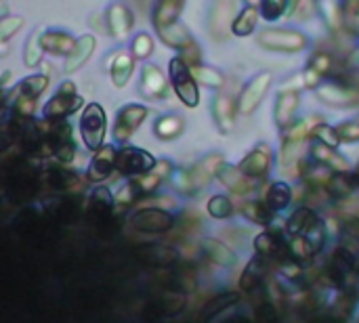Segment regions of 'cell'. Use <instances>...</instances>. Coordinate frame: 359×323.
Segmentation results:
<instances>
[{
  "label": "cell",
  "mask_w": 359,
  "mask_h": 323,
  "mask_svg": "<svg viewBox=\"0 0 359 323\" xmlns=\"http://www.w3.org/2000/svg\"><path fill=\"white\" fill-rule=\"evenodd\" d=\"M170 80H172V86H175L177 97L185 105L196 107L198 105V99H200L198 84H196V80H194V76L187 69V63L183 59H172L170 61Z\"/></svg>",
  "instance_id": "1"
},
{
  "label": "cell",
  "mask_w": 359,
  "mask_h": 323,
  "mask_svg": "<svg viewBox=\"0 0 359 323\" xmlns=\"http://www.w3.org/2000/svg\"><path fill=\"white\" fill-rule=\"evenodd\" d=\"M80 130H82V139L90 149H99L105 137V111L101 109V105L90 103L86 105L82 120H80Z\"/></svg>",
  "instance_id": "2"
},
{
  "label": "cell",
  "mask_w": 359,
  "mask_h": 323,
  "mask_svg": "<svg viewBox=\"0 0 359 323\" xmlns=\"http://www.w3.org/2000/svg\"><path fill=\"white\" fill-rule=\"evenodd\" d=\"M156 166V160L143 151V149H137V147H126L118 153L116 158V168L122 172V174H128V177H143V174H149Z\"/></svg>",
  "instance_id": "3"
},
{
  "label": "cell",
  "mask_w": 359,
  "mask_h": 323,
  "mask_svg": "<svg viewBox=\"0 0 359 323\" xmlns=\"http://www.w3.org/2000/svg\"><path fill=\"white\" fill-rule=\"evenodd\" d=\"M130 223L141 233H166L172 229L175 219L160 208H145V210H139Z\"/></svg>",
  "instance_id": "4"
},
{
  "label": "cell",
  "mask_w": 359,
  "mask_h": 323,
  "mask_svg": "<svg viewBox=\"0 0 359 323\" xmlns=\"http://www.w3.org/2000/svg\"><path fill=\"white\" fill-rule=\"evenodd\" d=\"M80 105H82V99L76 95L74 84L72 82H65L63 88L44 105V118L46 120H59V118L76 111Z\"/></svg>",
  "instance_id": "5"
},
{
  "label": "cell",
  "mask_w": 359,
  "mask_h": 323,
  "mask_svg": "<svg viewBox=\"0 0 359 323\" xmlns=\"http://www.w3.org/2000/svg\"><path fill=\"white\" fill-rule=\"evenodd\" d=\"M261 44L267 48H276V50H301L307 44V38L294 29H269L261 34Z\"/></svg>",
  "instance_id": "6"
},
{
  "label": "cell",
  "mask_w": 359,
  "mask_h": 323,
  "mask_svg": "<svg viewBox=\"0 0 359 323\" xmlns=\"http://www.w3.org/2000/svg\"><path fill=\"white\" fill-rule=\"evenodd\" d=\"M269 84H271V74L269 71H261L259 76H255L246 84V88L242 90V95H240V103H238L240 114H250L261 103V99L267 92Z\"/></svg>",
  "instance_id": "7"
},
{
  "label": "cell",
  "mask_w": 359,
  "mask_h": 323,
  "mask_svg": "<svg viewBox=\"0 0 359 323\" xmlns=\"http://www.w3.org/2000/svg\"><path fill=\"white\" fill-rule=\"evenodd\" d=\"M147 116V109L143 105H126L120 109L118 120H116V139L118 141H126L143 122V118Z\"/></svg>",
  "instance_id": "8"
},
{
  "label": "cell",
  "mask_w": 359,
  "mask_h": 323,
  "mask_svg": "<svg viewBox=\"0 0 359 323\" xmlns=\"http://www.w3.org/2000/svg\"><path fill=\"white\" fill-rule=\"evenodd\" d=\"M137 259L147 267H170L179 261V254L168 246L151 244V246H141L137 250Z\"/></svg>",
  "instance_id": "9"
},
{
  "label": "cell",
  "mask_w": 359,
  "mask_h": 323,
  "mask_svg": "<svg viewBox=\"0 0 359 323\" xmlns=\"http://www.w3.org/2000/svg\"><path fill=\"white\" fill-rule=\"evenodd\" d=\"M217 177H219V181H221L227 189H231V191H233V193H238V195L250 193V191L255 189L252 179H250V177H246L240 168H233V166L223 164V166L219 168Z\"/></svg>",
  "instance_id": "10"
},
{
  "label": "cell",
  "mask_w": 359,
  "mask_h": 323,
  "mask_svg": "<svg viewBox=\"0 0 359 323\" xmlns=\"http://www.w3.org/2000/svg\"><path fill=\"white\" fill-rule=\"evenodd\" d=\"M116 158L118 153L114 151V147H103L90 162L88 166V181L93 183H101L109 177L111 168H116Z\"/></svg>",
  "instance_id": "11"
},
{
  "label": "cell",
  "mask_w": 359,
  "mask_h": 323,
  "mask_svg": "<svg viewBox=\"0 0 359 323\" xmlns=\"http://www.w3.org/2000/svg\"><path fill=\"white\" fill-rule=\"evenodd\" d=\"M355 269V256L347 248H337L334 256L330 261V275L337 286H343V282L353 273Z\"/></svg>",
  "instance_id": "12"
},
{
  "label": "cell",
  "mask_w": 359,
  "mask_h": 323,
  "mask_svg": "<svg viewBox=\"0 0 359 323\" xmlns=\"http://www.w3.org/2000/svg\"><path fill=\"white\" fill-rule=\"evenodd\" d=\"M318 95L322 101H326L330 105H355L359 103L358 90L341 86V84H324L318 88Z\"/></svg>",
  "instance_id": "13"
},
{
  "label": "cell",
  "mask_w": 359,
  "mask_h": 323,
  "mask_svg": "<svg viewBox=\"0 0 359 323\" xmlns=\"http://www.w3.org/2000/svg\"><path fill=\"white\" fill-rule=\"evenodd\" d=\"M271 168V153L265 149H255L252 153H248L244 158V162L240 164V170L246 177H263L267 170Z\"/></svg>",
  "instance_id": "14"
},
{
  "label": "cell",
  "mask_w": 359,
  "mask_h": 323,
  "mask_svg": "<svg viewBox=\"0 0 359 323\" xmlns=\"http://www.w3.org/2000/svg\"><path fill=\"white\" fill-rule=\"evenodd\" d=\"M318 217H316V212L313 210H309V208H299L292 217H290V221H288V233L292 235V238H305L316 225H318Z\"/></svg>",
  "instance_id": "15"
},
{
  "label": "cell",
  "mask_w": 359,
  "mask_h": 323,
  "mask_svg": "<svg viewBox=\"0 0 359 323\" xmlns=\"http://www.w3.org/2000/svg\"><path fill=\"white\" fill-rule=\"evenodd\" d=\"M202 250H204V254H206L212 263H217V265H221V267H231V265L236 263V254H233L223 242H219V240L204 238V240H202Z\"/></svg>",
  "instance_id": "16"
},
{
  "label": "cell",
  "mask_w": 359,
  "mask_h": 323,
  "mask_svg": "<svg viewBox=\"0 0 359 323\" xmlns=\"http://www.w3.org/2000/svg\"><path fill=\"white\" fill-rule=\"evenodd\" d=\"M78 40H74L69 34L63 32H48L42 36V48L55 55H72Z\"/></svg>",
  "instance_id": "17"
},
{
  "label": "cell",
  "mask_w": 359,
  "mask_h": 323,
  "mask_svg": "<svg viewBox=\"0 0 359 323\" xmlns=\"http://www.w3.org/2000/svg\"><path fill=\"white\" fill-rule=\"evenodd\" d=\"M93 50H95V38H93V36H82V38L76 42L72 55L67 57L65 69H67V71H76L78 67H82V65L88 61V57L93 55Z\"/></svg>",
  "instance_id": "18"
},
{
  "label": "cell",
  "mask_w": 359,
  "mask_h": 323,
  "mask_svg": "<svg viewBox=\"0 0 359 323\" xmlns=\"http://www.w3.org/2000/svg\"><path fill=\"white\" fill-rule=\"evenodd\" d=\"M183 6H185L183 2L162 0V2L156 6V11H154V21H156V25H158V29L177 23V17H179V13L183 11Z\"/></svg>",
  "instance_id": "19"
},
{
  "label": "cell",
  "mask_w": 359,
  "mask_h": 323,
  "mask_svg": "<svg viewBox=\"0 0 359 323\" xmlns=\"http://www.w3.org/2000/svg\"><path fill=\"white\" fill-rule=\"evenodd\" d=\"M109 29H111V34L114 36H126L128 34V29H130V25H133V15H130V11L126 8V6H122V4H114L111 8H109Z\"/></svg>",
  "instance_id": "20"
},
{
  "label": "cell",
  "mask_w": 359,
  "mask_h": 323,
  "mask_svg": "<svg viewBox=\"0 0 359 323\" xmlns=\"http://www.w3.org/2000/svg\"><path fill=\"white\" fill-rule=\"evenodd\" d=\"M236 303H238V294H233V292L215 296V298L208 301V303L204 305V309L200 311V322L208 323L212 317H217L219 313H223L225 309H229V307L236 305Z\"/></svg>",
  "instance_id": "21"
},
{
  "label": "cell",
  "mask_w": 359,
  "mask_h": 323,
  "mask_svg": "<svg viewBox=\"0 0 359 323\" xmlns=\"http://www.w3.org/2000/svg\"><path fill=\"white\" fill-rule=\"evenodd\" d=\"M355 187H359V174H349V172L337 174V177H332L330 183H328V191H330V195L337 198V200L347 198L349 193H353Z\"/></svg>",
  "instance_id": "22"
},
{
  "label": "cell",
  "mask_w": 359,
  "mask_h": 323,
  "mask_svg": "<svg viewBox=\"0 0 359 323\" xmlns=\"http://www.w3.org/2000/svg\"><path fill=\"white\" fill-rule=\"evenodd\" d=\"M297 107H299V92L297 90H292V92L290 90H284L280 95V99H278V105H276V118H278V122L282 126L288 124L292 120Z\"/></svg>",
  "instance_id": "23"
},
{
  "label": "cell",
  "mask_w": 359,
  "mask_h": 323,
  "mask_svg": "<svg viewBox=\"0 0 359 323\" xmlns=\"http://www.w3.org/2000/svg\"><path fill=\"white\" fill-rule=\"evenodd\" d=\"M160 36H162V40H164L168 46L187 48L189 44H194V40H191L187 27L181 25V23H172V25H168V27H162V29H160Z\"/></svg>",
  "instance_id": "24"
},
{
  "label": "cell",
  "mask_w": 359,
  "mask_h": 323,
  "mask_svg": "<svg viewBox=\"0 0 359 323\" xmlns=\"http://www.w3.org/2000/svg\"><path fill=\"white\" fill-rule=\"evenodd\" d=\"M143 88L151 97H162L166 92L164 74L156 65H145V69H143Z\"/></svg>",
  "instance_id": "25"
},
{
  "label": "cell",
  "mask_w": 359,
  "mask_h": 323,
  "mask_svg": "<svg viewBox=\"0 0 359 323\" xmlns=\"http://www.w3.org/2000/svg\"><path fill=\"white\" fill-rule=\"evenodd\" d=\"M111 208H114V198H111L109 189L97 187V189L93 191V195H90V212H93L97 219L103 221V219L109 217Z\"/></svg>",
  "instance_id": "26"
},
{
  "label": "cell",
  "mask_w": 359,
  "mask_h": 323,
  "mask_svg": "<svg viewBox=\"0 0 359 323\" xmlns=\"http://www.w3.org/2000/svg\"><path fill=\"white\" fill-rule=\"evenodd\" d=\"M263 277H265V263H263V259H255L244 269V273L240 277V286H242V290L250 292L263 282Z\"/></svg>",
  "instance_id": "27"
},
{
  "label": "cell",
  "mask_w": 359,
  "mask_h": 323,
  "mask_svg": "<svg viewBox=\"0 0 359 323\" xmlns=\"http://www.w3.org/2000/svg\"><path fill=\"white\" fill-rule=\"evenodd\" d=\"M133 74V57L128 53H120L116 55L114 59V65H111V80L116 86H124L128 82Z\"/></svg>",
  "instance_id": "28"
},
{
  "label": "cell",
  "mask_w": 359,
  "mask_h": 323,
  "mask_svg": "<svg viewBox=\"0 0 359 323\" xmlns=\"http://www.w3.org/2000/svg\"><path fill=\"white\" fill-rule=\"evenodd\" d=\"M255 248L261 256H273V254H280L284 252V240L278 235V233H261L257 240H255Z\"/></svg>",
  "instance_id": "29"
},
{
  "label": "cell",
  "mask_w": 359,
  "mask_h": 323,
  "mask_svg": "<svg viewBox=\"0 0 359 323\" xmlns=\"http://www.w3.org/2000/svg\"><path fill=\"white\" fill-rule=\"evenodd\" d=\"M292 200V191L286 183H273L267 193V206L271 210H284Z\"/></svg>",
  "instance_id": "30"
},
{
  "label": "cell",
  "mask_w": 359,
  "mask_h": 323,
  "mask_svg": "<svg viewBox=\"0 0 359 323\" xmlns=\"http://www.w3.org/2000/svg\"><path fill=\"white\" fill-rule=\"evenodd\" d=\"M313 156H316L320 162H324V164L337 168L341 174L349 170V162H347L345 158H341L337 151H330V147H326V145H316V147H313Z\"/></svg>",
  "instance_id": "31"
},
{
  "label": "cell",
  "mask_w": 359,
  "mask_h": 323,
  "mask_svg": "<svg viewBox=\"0 0 359 323\" xmlns=\"http://www.w3.org/2000/svg\"><path fill=\"white\" fill-rule=\"evenodd\" d=\"M255 27H257V11H255V6H246V8L233 19V23H231V29H233V34H238V36H248Z\"/></svg>",
  "instance_id": "32"
},
{
  "label": "cell",
  "mask_w": 359,
  "mask_h": 323,
  "mask_svg": "<svg viewBox=\"0 0 359 323\" xmlns=\"http://www.w3.org/2000/svg\"><path fill=\"white\" fill-rule=\"evenodd\" d=\"M215 114H217V122L219 126L229 132L233 128V103L229 97H219L215 103Z\"/></svg>",
  "instance_id": "33"
},
{
  "label": "cell",
  "mask_w": 359,
  "mask_h": 323,
  "mask_svg": "<svg viewBox=\"0 0 359 323\" xmlns=\"http://www.w3.org/2000/svg\"><path fill=\"white\" fill-rule=\"evenodd\" d=\"M221 164V158H217V156H212V158H206L194 172H191V179H194V185H206L208 183V179L212 177V174H217L219 172V166Z\"/></svg>",
  "instance_id": "34"
},
{
  "label": "cell",
  "mask_w": 359,
  "mask_h": 323,
  "mask_svg": "<svg viewBox=\"0 0 359 323\" xmlns=\"http://www.w3.org/2000/svg\"><path fill=\"white\" fill-rule=\"evenodd\" d=\"M236 4L233 2H219L212 13V32H223V27L229 23V17H233Z\"/></svg>",
  "instance_id": "35"
},
{
  "label": "cell",
  "mask_w": 359,
  "mask_h": 323,
  "mask_svg": "<svg viewBox=\"0 0 359 323\" xmlns=\"http://www.w3.org/2000/svg\"><path fill=\"white\" fill-rule=\"evenodd\" d=\"M183 130V122L175 116H168V118H162L158 124H156V135L162 137V139H172L177 135H181Z\"/></svg>",
  "instance_id": "36"
},
{
  "label": "cell",
  "mask_w": 359,
  "mask_h": 323,
  "mask_svg": "<svg viewBox=\"0 0 359 323\" xmlns=\"http://www.w3.org/2000/svg\"><path fill=\"white\" fill-rule=\"evenodd\" d=\"M246 217L259 225H269L271 223V208L263 202H252V204H246L244 208Z\"/></svg>",
  "instance_id": "37"
},
{
  "label": "cell",
  "mask_w": 359,
  "mask_h": 323,
  "mask_svg": "<svg viewBox=\"0 0 359 323\" xmlns=\"http://www.w3.org/2000/svg\"><path fill=\"white\" fill-rule=\"evenodd\" d=\"M46 84H48V78L46 76H29V78H25L21 82V92H23V97H27V99L34 101L46 88Z\"/></svg>",
  "instance_id": "38"
},
{
  "label": "cell",
  "mask_w": 359,
  "mask_h": 323,
  "mask_svg": "<svg viewBox=\"0 0 359 323\" xmlns=\"http://www.w3.org/2000/svg\"><path fill=\"white\" fill-rule=\"evenodd\" d=\"M48 183L55 189H69L72 185L78 183V179H76V174H72V172H67L63 168H53L48 172Z\"/></svg>",
  "instance_id": "39"
},
{
  "label": "cell",
  "mask_w": 359,
  "mask_h": 323,
  "mask_svg": "<svg viewBox=\"0 0 359 323\" xmlns=\"http://www.w3.org/2000/svg\"><path fill=\"white\" fill-rule=\"evenodd\" d=\"M208 212L215 219H229L231 212H233V206H231V202L225 195H215L208 202Z\"/></svg>",
  "instance_id": "40"
},
{
  "label": "cell",
  "mask_w": 359,
  "mask_h": 323,
  "mask_svg": "<svg viewBox=\"0 0 359 323\" xmlns=\"http://www.w3.org/2000/svg\"><path fill=\"white\" fill-rule=\"evenodd\" d=\"M42 36H34L27 40V48H25V65L34 67L40 59H42Z\"/></svg>",
  "instance_id": "41"
},
{
  "label": "cell",
  "mask_w": 359,
  "mask_h": 323,
  "mask_svg": "<svg viewBox=\"0 0 359 323\" xmlns=\"http://www.w3.org/2000/svg\"><path fill=\"white\" fill-rule=\"evenodd\" d=\"M290 252H292V256L297 259V261H309L313 254H316V250H313V246L305 240V238H292V244H290Z\"/></svg>",
  "instance_id": "42"
},
{
  "label": "cell",
  "mask_w": 359,
  "mask_h": 323,
  "mask_svg": "<svg viewBox=\"0 0 359 323\" xmlns=\"http://www.w3.org/2000/svg\"><path fill=\"white\" fill-rule=\"evenodd\" d=\"M196 78L206 86H223V76L212 67H204V65L196 67Z\"/></svg>",
  "instance_id": "43"
},
{
  "label": "cell",
  "mask_w": 359,
  "mask_h": 323,
  "mask_svg": "<svg viewBox=\"0 0 359 323\" xmlns=\"http://www.w3.org/2000/svg\"><path fill=\"white\" fill-rule=\"evenodd\" d=\"M316 137H318L320 143L326 145V147H337V145L341 143L339 130L332 128V126H326V124H320V126L316 128Z\"/></svg>",
  "instance_id": "44"
},
{
  "label": "cell",
  "mask_w": 359,
  "mask_h": 323,
  "mask_svg": "<svg viewBox=\"0 0 359 323\" xmlns=\"http://www.w3.org/2000/svg\"><path fill=\"white\" fill-rule=\"evenodd\" d=\"M286 11V2L284 0H267L261 4V13L267 21H276L278 17H282V13Z\"/></svg>",
  "instance_id": "45"
},
{
  "label": "cell",
  "mask_w": 359,
  "mask_h": 323,
  "mask_svg": "<svg viewBox=\"0 0 359 323\" xmlns=\"http://www.w3.org/2000/svg\"><path fill=\"white\" fill-rule=\"evenodd\" d=\"M151 50H154V40H151L147 34H139V36L135 38V42H133V53H135V57L145 59V57L151 55Z\"/></svg>",
  "instance_id": "46"
},
{
  "label": "cell",
  "mask_w": 359,
  "mask_h": 323,
  "mask_svg": "<svg viewBox=\"0 0 359 323\" xmlns=\"http://www.w3.org/2000/svg\"><path fill=\"white\" fill-rule=\"evenodd\" d=\"M158 183H160V177L151 170L149 174H143L137 183H133V189H135V195L137 193H149V191H154L156 187H158Z\"/></svg>",
  "instance_id": "47"
},
{
  "label": "cell",
  "mask_w": 359,
  "mask_h": 323,
  "mask_svg": "<svg viewBox=\"0 0 359 323\" xmlns=\"http://www.w3.org/2000/svg\"><path fill=\"white\" fill-rule=\"evenodd\" d=\"M305 240L313 246V250H316V252H320V250H322L324 240H326V229H324L322 221H318V225H316V227L305 235Z\"/></svg>",
  "instance_id": "48"
},
{
  "label": "cell",
  "mask_w": 359,
  "mask_h": 323,
  "mask_svg": "<svg viewBox=\"0 0 359 323\" xmlns=\"http://www.w3.org/2000/svg\"><path fill=\"white\" fill-rule=\"evenodd\" d=\"M21 25H23V19H21V17H4V19L0 21V38H2V40L11 38Z\"/></svg>",
  "instance_id": "49"
},
{
  "label": "cell",
  "mask_w": 359,
  "mask_h": 323,
  "mask_svg": "<svg viewBox=\"0 0 359 323\" xmlns=\"http://www.w3.org/2000/svg\"><path fill=\"white\" fill-rule=\"evenodd\" d=\"M320 11L326 15V21H328V25L330 27H337L339 25V6L334 4V2H322L320 4Z\"/></svg>",
  "instance_id": "50"
},
{
  "label": "cell",
  "mask_w": 359,
  "mask_h": 323,
  "mask_svg": "<svg viewBox=\"0 0 359 323\" xmlns=\"http://www.w3.org/2000/svg\"><path fill=\"white\" fill-rule=\"evenodd\" d=\"M74 143L69 141V143H63V145H59L57 149H55V156L61 160V162H72L74 160Z\"/></svg>",
  "instance_id": "51"
},
{
  "label": "cell",
  "mask_w": 359,
  "mask_h": 323,
  "mask_svg": "<svg viewBox=\"0 0 359 323\" xmlns=\"http://www.w3.org/2000/svg\"><path fill=\"white\" fill-rule=\"evenodd\" d=\"M183 61H185L187 65H198V63H200V50H198L196 44H189L187 48H183ZM198 67H200V65H198Z\"/></svg>",
  "instance_id": "52"
},
{
  "label": "cell",
  "mask_w": 359,
  "mask_h": 323,
  "mask_svg": "<svg viewBox=\"0 0 359 323\" xmlns=\"http://www.w3.org/2000/svg\"><path fill=\"white\" fill-rule=\"evenodd\" d=\"M311 69L316 74H326L330 69V57L328 55H318L313 61H311Z\"/></svg>",
  "instance_id": "53"
},
{
  "label": "cell",
  "mask_w": 359,
  "mask_h": 323,
  "mask_svg": "<svg viewBox=\"0 0 359 323\" xmlns=\"http://www.w3.org/2000/svg\"><path fill=\"white\" fill-rule=\"evenodd\" d=\"M337 130H339V137H341V139H347V141H358L359 139V126L343 124V126H339Z\"/></svg>",
  "instance_id": "54"
},
{
  "label": "cell",
  "mask_w": 359,
  "mask_h": 323,
  "mask_svg": "<svg viewBox=\"0 0 359 323\" xmlns=\"http://www.w3.org/2000/svg\"><path fill=\"white\" fill-rule=\"evenodd\" d=\"M305 132H307V124H303V122H299L292 130H290V143H294V141H301L303 137H305Z\"/></svg>",
  "instance_id": "55"
},
{
  "label": "cell",
  "mask_w": 359,
  "mask_h": 323,
  "mask_svg": "<svg viewBox=\"0 0 359 323\" xmlns=\"http://www.w3.org/2000/svg\"><path fill=\"white\" fill-rule=\"evenodd\" d=\"M318 76H320V74H316L313 69H309L307 76H305V82H307L309 86H316V84H318Z\"/></svg>",
  "instance_id": "56"
},
{
  "label": "cell",
  "mask_w": 359,
  "mask_h": 323,
  "mask_svg": "<svg viewBox=\"0 0 359 323\" xmlns=\"http://www.w3.org/2000/svg\"><path fill=\"white\" fill-rule=\"evenodd\" d=\"M313 323H337L334 319H318V322H313Z\"/></svg>",
  "instance_id": "57"
},
{
  "label": "cell",
  "mask_w": 359,
  "mask_h": 323,
  "mask_svg": "<svg viewBox=\"0 0 359 323\" xmlns=\"http://www.w3.org/2000/svg\"><path fill=\"white\" fill-rule=\"evenodd\" d=\"M229 323H248L246 319H233V322H229Z\"/></svg>",
  "instance_id": "58"
}]
</instances>
